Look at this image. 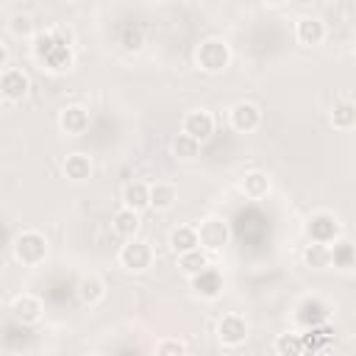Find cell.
I'll return each instance as SVG.
<instances>
[{"mask_svg": "<svg viewBox=\"0 0 356 356\" xmlns=\"http://www.w3.org/2000/svg\"><path fill=\"white\" fill-rule=\"evenodd\" d=\"M33 56L42 61L50 72H64L72 67L75 53H72V33L64 25H53L42 33L33 36Z\"/></svg>", "mask_w": 356, "mask_h": 356, "instance_id": "6da1fadb", "label": "cell"}, {"mask_svg": "<svg viewBox=\"0 0 356 356\" xmlns=\"http://www.w3.org/2000/svg\"><path fill=\"white\" fill-rule=\"evenodd\" d=\"M195 64L206 75H220L231 64V47H228V42L225 39H217V36L203 39L195 47Z\"/></svg>", "mask_w": 356, "mask_h": 356, "instance_id": "7a4b0ae2", "label": "cell"}, {"mask_svg": "<svg viewBox=\"0 0 356 356\" xmlns=\"http://www.w3.org/2000/svg\"><path fill=\"white\" fill-rule=\"evenodd\" d=\"M11 250H14V259H17L19 264H25V267H36V264H42V261L47 259V250H50V248H47L44 234L31 228V231L17 234Z\"/></svg>", "mask_w": 356, "mask_h": 356, "instance_id": "3957f363", "label": "cell"}, {"mask_svg": "<svg viewBox=\"0 0 356 356\" xmlns=\"http://www.w3.org/2000/svg\"><path fill=\"white\" fill-rule=\"evenodd\" d=\"M197 236H200V248L209 253H220L228 242H231V228L222 217H203L197 225Z\"/></svg>", "mask_w": 356, "mask_h": 356, "instance_id": "277c9868", "label": "cell"}, {"mask_svg": "<svg viewBox=\"0 0 356 356\" xmlns=\"http://www.w3.org/2000/svg\"><path fill=\"white\" fill-rule=\"evenodd\" d=\"M117 259H120V267L122 270H128V273H145L153 264V248H150V242L131 236L120 248V256Z\"/></svg>", "mask_w": 356, "mask_h": 356, "instance_id": "5b68a950", "label": "cell"}, {"mask_svg": "<svg viewBox=\"0 0 356 356\" xmlns=\"http://www.w3.org/2000/svg\"><path fill=\"white\" fill-rule=\"evenodd\" d=\"M306 236H309L312 242H325V245H331V242H337V239L342 236V222H339V217L331 214V211H314V214L306 220Z\"/></svg>", "mask_w": 356, "mask_h": 356, "instance_id": "8992f818", "label": "cell"}, {"mask_svg": "<svg viewBox=\"0 0 356 356\" xmlns=\"http://www.w3.org/2000/svg\"><path fill=\"white\" fill-rule=\"evenodd\" d=\"M189 286H192V292H195L197 298H203V300H214V298L222 295V289H225V278H222V273H220L217 267L209 264L206 270H200L197 275L189 278Z\"/></svg>", "mask_w": 356, "mask_h": 356, "instance_id": "52a82bcc", "label": "cell"}, {"mask_svg": "<svg viewBox=\"0 0 356 356\" xmlns=\"http://www.w3.org/2000/svg\"><path fill=\"white\" fill-rule=\"evenodd\" d=\"M248 320L242 314H222L220 323H217V339L225 345V348H239L245 339H248Z\"/></svg>", "mask_w": 356, "mask_h": 356, "instance_id": "ba28073f", "label": "cell"}, {"mask_svg": "<svg viewBox=\"0 0 356 356\" xmlns=\"http://www.w3.org/2000/svg\"><path fill=\"white\" fill-rule=\"evenodd\" d=\"M0 92L8 103H19L31 92V78L17 67H6L3 75H0Z\"/></svg>", "mask_w": 356, "mask_h": 356, "instance_id": "9c48e42d", "label": "cell"}, {"mask_svg": "<svg viewBox=\"0 0 356 356\" xmlns=\"http://www.w3.org/2000/svg\"><path fill=\"white\" fill-rule=\"evenodd\" d=\"M11 314H14V320L22 323V325H33V323L42 320L44 303H42L36 295H31V292H19V295H14V300H11Z\"/></svg>", "mask_w": 356, "mask_h": 356, "instance_id": "30bf717a", "label": "cell"}, {"mask_svg": "<svg viewBox=\"0 0 356 356\" xmlns=\"http://www.w3.org/2000/svg\"><path fill=\"white\" fill-rule=\"evenodd\" d=\"M181 131L189 134V136H195L197 142H206V139H211V134H214V117H211L206 108H192V111L184 114Z\"/></svg>", "mask_w": 356, "mask_h": 356, "instance_id": "8fae6325", "label": "cell"}, {"mask_svg": "<svg viewBox=\"0 0 356 356\" xmlns=\"http://www.w3.org/2000/svg\"><path fill=\"white\" fill-rule=\"evenodd\" d=\"M231 125H234V131H239V134L256 131V128L261 125V108H259L256 103H250V100L234 103V106H231Z\"/></svg>", "mask_w": 356, "mask_h": 356, "instance_id": "7c38bea8", "label": "cell"}, {"mask_svg": "<svg viewBox=\"0 0 356 356\" xmlns=\"http://www.w3.org/2000/svg\"><path fill=\"white\" fill-rule=\"evenodd\" d=\"M89 111L83 108V106H67V108H61V114H58V128L67 134V136H81V134H86L89 131Z\"/></svg>", "mask_w": 356, "mask_h": 356, "instance_id": "4fadbf2b", "label": "cell"}, {"mask_svg": "<svg viewBox=\"0 0 356 356\" xmlns=\"http://www.w3.org/2000/svg\"><path fill=\"white\" fill-rule=\"evenodd\" d=\"M295 39L306 47H314L325 39V22L317 19V17H300L298 25H295Z\"/></svg>", "mask_w": 356, "mask_h": 356, "instance_id": "5bb4252c", "label": "cell"}, {"mask_svg": "<svg viewBox=\"0 0 356 356\" xmlns=\"http://www.w3.org/2000/svg\"><path fill=\"white\" fill-rule=\"evenodd\" d=\"M167 245H170V250H172L175 256H181V253H186V250H195V248H200L197 225H175V228L170 231V239H167Z\"/></svg>", "mask_w": 356, "mask_h": 356, "instance_id": "9a60e30c", "label": "cell"}, {"mask_svg": "<svg viewBox=\"0 0 356 356\" xmlns=\"http://www.w3.org/2000/svg\"><path fill=\"white\" fill-rule=\"evenodd\" d=\"M75 292H78V300H81L83 306H97V303L106 298V281H103L100 275H83V278L78 281Z\"/></svg>", "mask_w": 356, "mask_h": 356, "instance_id": "2e32d148", "label": "cell"}, {"mask_svg": "<svg viewBox=\"0 0 356 356\" xmlns=\"http://www.w3.org/2000/svg\"><path fill=\"white\" fill-rule=\"evenodd\" d=\"M122 206L136 209V211L150 209V184H145V181H128L122 186Z\"/></svg>", "mask_w": 356, "mask_h": 356, "instance_id": "e0dca14e", "label": "cell"}, {"mask_svg": "<svg viewBox=\"0 0 356 356\" xmlns=\"http://www.w3.org/2000/svg\"><path fill=\"white\" fill-rule=\"evenodd\" d=\"M331 125L337 128V131H350V128H356V100H350V97H342V100H337L334 106H331Z\"/></svg>", "mask_w": 356, "mask_h": 356, "instance_id": "ac0fdd59", "label": "cell"}, {"mask_svg": "<svg viewBox=\"0 0 356 356\" xmlns=\"http://www.w3.org/2000/svg\"><path fill=\"white\" fill-rule=\"evenodd\" d=\"M61 170H64V175H67L70 181H75V184H81V181H86V178L92 175V159H89L86 153H81V150H75V153H70V156L64 159V164H61Z\"/></svg>", "mask_w": 356, "mask_h": 356, "instance_id": "d6986e66", "label": "cell"}, {"mask_svg": "<svg viewBox=\"0 0 356 356\" xmlns=\"http://www.w3.org/2000/svg\"><path fill=\"white\" fill-rule=\"evenodd\" d=\"M239 189L245 192V197L261 200V197H267V192H270V175L261 172V170H250V172H245Z\"/></svg>", "mask_w": 356, "mask_h": 356, "instance_id": "ffe728a7", "label": "cell"}, {"mask_svg": "<svg viewBox=\"0 0 356 356\" xmlns=\"http://www.w3.org/2000/svg\"><path fill=\"white\" fill-rule=\"evenodd\" d=\"M111 225H114V231H117L120 236L131 239V236H136V234H139V225H142V220H139V211H136V209H128V206H122V209H117V211H114V217H111Z\"/></svg>", "mask_w": 356, "mask_h": 356, "instance_id": "44dd1931", "label": "cell"}, {"mask_svg": "<svg viewBox=\"0 0 356 356\" xmlns=\"http://www.w3.org/2000/svg\"><path fill=\"white\" fill-rule=\"evenodd\" d=\"M331 264L339 270H356V242L339 236L331 242Z\"/></svg>", "mask_w": 356, "mask_h": 356, "instance_id": "7402d4cb", "label": "cell"}, {"mask_svg": "<svg viewBox=\"0 0 356 356\" xmlns=\"http://www.w3.org/2000/svg\"><path fill=\"white\" fill-rule=\"evenodd\" d=\"M175 200H178V189H175L172 184H167V181L150 184V209H156V211H170V209L175 206Z\"/></svg>", "mask_w": 356, "mask_h": 356, "instance_id": "603a6c76", "label": "cell"}, {"mask_svg": "<svg viewBox=\"0 0 356 356\" xmlns=\"http://www.w3.org/2000/svg\"><path fill=\"white\" fill-rule=\"evenodd\" d=\"M303 264L309 270H328L331 267V245L309 239V245L303 248Z\"/></svg>", "mask_w": 356, "mask_h": 356, "instance_id": "cb8c5ba5", "label": "cell"}, {"mask_svg": "<svg viewBox=\"0 0 356 356\" xmlns=\"http://www.w3.org/2000/svg\"><path fill=\"white\" fill-rule=\"evenodd\" d=\"M200 145H203V142H197L195 136H189V134L181 131L178 136H172L170 150H172V156L181 159V161H195V159L200 156Z\"/></svg>", "mask_w": 356, "mask_h": 356, "instance_id": "d4e9b609", "label": "cell"}, {"mask_svg": "<svg viewBox=\"0 0 356 356\" xmlns=\"http://www.w3.org/2000/svg\"><path fill=\"white\" fill-rule=\"evenodd\" d=\"M206 267H209V250H203V248H195V250H186V253L178 256V270H181L186 278L197 275V273L206 270Z\"/></svg>", "mask_w": 356, "mask_h": 356, "instance_id": "484cf974", "label": "cell"}, {"mask_svg": "<svg viewBox=\"0 0 356 356\" xmlns=\"http://www.w3.org/2000/svg\"><path fill=\"white\" fill-rule=\"evenodd\" d=\"M306 350L303 334H278L275 337V353L278 356H300Z\"/></svg>", "mask_w": 356, "mask_h": 356, "instance_id": "4316f807", "label": "cell"}, {"mask_svg": "<svg viewBox=\"0 0 356 356\" xmlns=\"http://www.w3.org/2000/svg\"><path fill=\"white\" fill-rule=\"evenodd\" d=\"M8 33L17 36V39H28V36L33 33L31 17H28V14H14V17L8 19Z\"/></svg>", "mask_w": 356, "mask_h": 356, "instance_id": "83f0119b", "label": "cell"}, {"mask_svg": "<svg viewBox=\"0 0 356 356\" xmlns=\"http://www.w3.org/2000/svg\"><path fill=\"white\" fill-rule=\"evenodd\" d=\"M156 353H159V356H184V353H186V345H184L181 339L167 337V339H159V342H156Z\"/></svg>", "mask_w": 356, "mask_h": 356, "instance_id": "f1b7e54d", "label": "cell"}, {"mask_svg": "<svg viewBox=\"0 0 356 356\" xmlns=\"http://www.w3.org/2000/svg\"><path fill=\"white\" fill-rule=\"evenodd\" d=\"M142 42H145V36H142V28H139V25H136L134 31L128 28V33H125V39H122L125 50H139V47H142Z\"/></svg>", "mask_w": 356, "mask_h": 356, "instance_id": "f546056e", "label": "cell"}, {"mask_svg": "<svg viewBox=\"0 0 356 356\" xmlns=\"http://www.w3.org/2000/svg\"><path fill=\"white\" fill-rule=\"evenodd\" d=\"M267 6H284V3H289V0H264Z\"/></svg>", "mask_w": 356, "mask_h": 356, "instance_id": "4dcf8cb0", "label": "cell"}, {"mask_svg": "<svg viewBox=\"0 0 356 356\" xmlns=\"http://www.w3.org/2000/svg\"><path fill=\"white\" fill-rule=\"evenodd\" d=\"M353 50H356V31H353Z\"/></svg>", "mask_w": 356, "mask_h": 356, "instance_id": "1f68e13d", "label": "cell"}]
</instances>
